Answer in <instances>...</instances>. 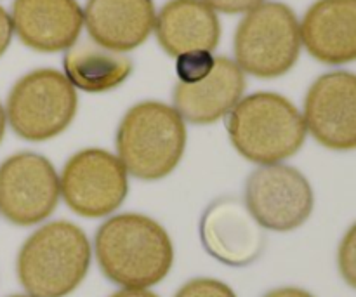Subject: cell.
<instances>
[{
	"instance_id": "26",
	"label": "cell",
	"mask_w": 356,
	"mask_h": 297,
	"mask_svg": "<svg viewBox=\"0 0 356 297\" xmlns=\"http://www.w3.org/2000/svg\"><path fill=\"white\" fill-rule=\"evenodd\" d=\"M9 297H31V296H23V294H16V296H9Z\"/></svg>"
},
{
	"instance_id": "11",
	"label": "cell",
	"mask_w": 356,
	"mask_h": 297,
	"mask_svg": "<svg viewBox=\"0 0 356 297\" xmlns=\"http://www.w3.org/2000/svg\"><path fill=\"white\" fill-rule=\"evenodd\" d=\"M200 240L209 256L228 266H247L261 256L263 226L238 198H218L200 219Z\"/></svg>"
},
{
	"instance_id": "7",
	"label": "cell",
	"mask_w": 356,
	"mask_h": 297,
	"mask_svg": "<svg viewBox=\"0 0 356 297\" xmlns=\"http://www.w3.org/2000/svg\"><path fill=\"white\" fill-rule=\"evenodd\" d=\"M63 198L82 218H104L124 204L127 170L120 159L99 148L70 156L59 177Z\"/></svg>"
},
{
	"instance_id": "2",
	"label": "cell",
	"mask_w": 356,
	"mask_h": 297,
	"mask_svg": "<svg viewBox=\"0 0 356 297\" xmlns=\"http://www.w3.org/2000/svg\"><path fill=\"white\" fill-rule=\"evenodd\" d=\"M90 254L83 230L68 221L47 223L19 249L17 278L31 297H65L86 278Z\"/></svg>"
},
{
	"instance_id": "19",
	"label": "cell",
	"mask_w": 356,
	"mask_h": 297,
	"mask_svg": "<svg viewBox=\"0 0 356 297\" xmlns=\"http://www.w3.org/2000/svg\"><path fill=\"white\" fill-rule=\"evenodd\" d=\"M337 264H339L341 277L356 291V223L341 240Z\"/></svg>"
},
{
	"instance_id": "24",
	"label": "cell",
	"mask_w": 356,
	"mask_h": 297,
	"mask_svg": "<svg viewBox=\"0 0 356 297\" xmlns=\"http://www.w3.org/2000/svg\"><path fill=\"white\" fill-rule=\"evenodd\" d=\"M110 297H159L153 292L145 291V289H127V291H118Z\"/></svg>"
},
{
	"instance_id": "8",
	"label": "cell",
	"mask_w": 356,
	"mask_h": 297,
	"mask_svg": "<svg viewBox=\"0 0 356 297\" xmlns=\"http://www.w3.org/2000/svg\"><path fill=\"white\" fill-rule=\"evenodd\" d=\"M59 177L45 156L19 152L0 163V214L16 226L45 221L58 205Z\"/></svg>"
},
{
	"instance_id": "23",
	"label": "cell",
	"mask_w": 356,
	"mask_h": 297,
	"mask_svg": "<svg viewBox=\"0 0 356 297\" xmlns=\"http://www.w3.org/2000/svg\"><path fill=\"white\" fill-rule=\"evenodd\" d=\"M264 297H315V296H312L309 292L302 291V289H298V287H282V289H275V291L268 292Z\"/></svg>"
},
{
	"instance_id": "9",
	"label": "cell",
	"mask_w": 356,
	"mask_h": 297,
	"mask_svg": "<svg viewBox=\"0 0 356 297\" xmlns=\"http://www.w3.org/2000/svg\"><path fill=\"white\" fill-rule=\"evenodd\" d=\"M313 204L308 179L291 166H261L245 183V205L263 228L273 232H292L305 225Z\"/></svg>"
},
{
	"instance_id": "22",
	"label": "cell",
	"mask_w": 356,
	"mask_h": 297,
	"mask_svg": "<svg viewBox=\"0 0 356 297\" xmlns=\"http://www.w3.org/2000/svg\"><path fill=\"white\" fill-rule=\"evenodd\" d=\"M13 35H14V28H13V21H10V14L0 6V58H2L3 52H6L7 47L10 45Z\"/></svg>"
},
{
	"instance_id": "13",
	"label": "cell",
	"mask_w": 356,
	"mask_h": 297,
	"mask_svg": "<svg viewBox=\"0 0 356 297\" xmlns=\"http://www.w3.org/2000/svg\"><path fill=\"white\" fill-rule=\"evenodd\" d=\"M245 90V77L232 59L216 58L214 68L195 83L179 82L174 87V110L181 118L197 125H209L228 115Z\"/></svg>"
},
{
	"instance_id": "4",
	"label": "cell",
	"mask_w": 356,
	"mask_h": 297,
	"mask_svg": "<svg viewBox=\"0 0 356 297\" xmlns=\"http://www.w3.org/2000/svg\"><path fill=\"white\" fill-rule=\"evenodd\" d=\"M186 125L174 108L160 101L134 104L117 131L118 159L141 181L169 176L183 159Z\"/></svg>"
},
{
	"instance_id": "16",
	"label": "cell",
	"mask_w": 356,
	"mask_h": 297,
	"mask_svg": "<svg viewBox=\"0 0 356 297\" xmlns=\"http://www.w3.org/2000/svg\"><path fill=\"white\" fill-rule=\"evenodd\" d=\"M160 47L169 56L191 51L212 52L221 40V23L204 0H170L155 17Z\"/></svg>"
},
{
	"instance_id": "3",
	"label": "cell",
	"mask_w": 356,
	"mask_h": 297,
	"mask_svg": "<svg viewBox=\"0 0 356 297\" xmlns=\"http://www.w3.org/2000/svg\"><path fill=\"white\" fill-rule=\"evenodd\" d=\"M236 152L259 166L296 155L306 141V124L298 108L275 93H256L236 103L226 118Z\"/></svg>"
},
{
	"instance_id": "18",
	"label": "cell",
	"mask_w": 356,
	"mask_h": 297,
	"mask_svg": "<svg viewBox=\"0 0 356 297\" xmlns=\"http://www.w3.org/2000/svg\"><path fill=\"white\" fill-rule=\"evenodd\" d=\"M216 58L207 51H191L177 56L176 73L179 82L195 83L205 79L214 68Z\"/></svg>"
},
{
	"instance_id": "21",
	"label": "cell",
	"mask_w": 356,
	"mask_h": 297,
	"mask_svg": "<svg viewBox=\"0 0 356 297\" xmlns=\"http://www.w3.org/2000/svg\"><path fill=\"white\" fill-rule=\"evenodd\" d=\"M207 6L212 9L219 10L225 14H238V13H249L254 7L261 6L263 0H204Z\"/></svg>"
},
{
	"instance_id": "12",
	"label": "cell",
	"mask_w": 356,
	"mask_h": 297,
	"mask_svg": "<svg viewBox=\"0 0 356 297\" xmlns=\"http://www.w3.org/2000/svg\"><path fill=\"white\" fill-rule=\"evenodd\" d=\"M10 21L26 47L58 52L79 40L83 13L76 0H14Z\"/></svg>"
},
{
	"instance_id": "5",
	"label": "cell",
	"mask_w": 356,
	"mask_h": 297,
	"mask_svg": "<svg viewBox=\"0 0 356 297\" xmlns=\"http://www.w3.org/2000/svg\"><path fill=\"white\" fill-rule=\"evenodd\" d=\"M235 59L242 72L259 79L285 75L301 51V26L282 2H263L243 16L235 31Z\"/></svg>"
},
{
	"instance_id": "17",
	"label": "cell",
	"mask_w": 356,
	"mask_h": 297,
	"mask_svg": "<svg viewBox=\"0 0 356 297\" xmlns=\"http://www.w3.org/2000/svg\"><path fill=\"white\" fill-rule=\"evenodd\" d=\"M66 79L86 93H106L127 80L132 61L122 52L110 51L96 42H82L70 47L63 59Z\"/></svg>"
},
{
	"instance_id": "6",
	"label": "cell",
	"mask_w": 356,
	"mask_h": 297,
	"mask_svg": "<svg viewBox=\"0 0 356 297\" xmlns=\"http://www.w3.org/2000/svg\"><path fill=\"white\" fill-rule=\"evenodd\" d=\"M79 108L75 87L56 70H33L10 89L7 124L24 141H47L68 129Z\"/></svg>"
},
{
	"instance_id": "20",
	"label": "cell",
	"mask_w": 356,
	"mask_h": 297,
	"mask_svg": "<svg viewBox=\"0 0 356 297\" xmlns=\"http://www.w3.org/2000/svg\"><path fill=\"white\" fill-rule=\"evenodd\" d=\"M176 297H236L232 287L214 278H193L179 289Z\"/></svg>"
},
{
	"instance_id": "10",
	"label": "cell",
	"mask_w": 356,
	"mask_h": 297,
	"mask_svg": "<svg viewBox=\"0 0 356 297\" xmlns=\"http://www.w3.org/2000/svg\"><path fill=\"white\" fill-rule=\"evenodd\" d=\"M305 124L322 146L356 150V75L330 72L318 77L305 99Z\"/></svg>"
},
{
	"instance_id": "15",
	"label": "cell",
	"mask_w": 356,
	"mask_h": 297,
	"mask_svg": "<svg viewBox=\"0 0 356 297\" xmlns=\"http://www.w3.org/2000/svg\"><path fill=\"white\" fill-rule=\"evenodd\" d=\"M153 0H89L83 23L97 45L115 52L139 47L155 28Z\"/></svg>"
},
{
	"instance_id": "25",
	"label": "cell",
	"mask_w": 356,
	"mask_h": 297,
	"mask_svg": "<svg viewBox=\"0 0 356 297\" xmlns=\"http://www.w3.org/2000/svg\"><path fill=\"white\" fill-rule=\"evenodd\" d=\"M6 127H7V117H6V108L0 103V143H2L3 136H6Z\"/></svg>"
},
{
	"instance_id": "1",
	"label": "cell",
	"mask_w": 356,
	"mask_h": 297,
	"mask_svg": "<svg viewBox=\"0 0 356 297\" xmlns=\"http://www.w3.org/2000/svg\"><path fill=\"white\" fill-rule=\"evenodd\" d=\"M94 250L101 271L120 287L156 285L172 268L170 236L155 219L143 214H118L99 226Z\"/></svg>"
},
{
	"instance_id": "14",
	"label": "cell",
	"mask_w": 356,
	"mask_h": 297,
	"mask_svg": "<svg viewBox=\"0 0 356 297\" xmlns=\"http://www.w3.org/2000/svg\"><path fill=\"white\" fill-rule=\"evenodd\" d=\"M301 40L325 65L356 61V0H318L305 14Z\"/></svg>"
}]
</instances>
